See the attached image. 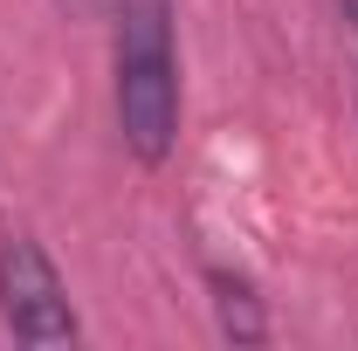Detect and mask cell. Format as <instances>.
Listing matches in <instances>:
<instances>
[{
	"label": "cell",
	"mask_w": 358,
	"mask_h": 351,
	"mask_svg": "<svg viewBox=\"0 0 358 351\" xmlns=\"http://www.w3.org/2000/svg\"><path fill=\"white\" fill-rule=\"evenodd\" d=\"M117 131L145 166L173 159L179 145V48H173V7L131 0L117 28Z\"/></svg>",
	"instance_id": "6da1fadb"
},
{
	"label": "cell",
	"mask_w": 358,
	"mask_h": 351,
	"mask_svg": "<svg viewBox=\"0 0 358 351\" xmlns=\"http://www.w3.org/2000/svg\"><path fill=\"white\" fill-rule=\"evenodd\" d=\"M62 7H76V14H110V7H124V0H62Z\"/></svg>",
	"instance_id": "277c9868"
},
{
	"label": "cell",
	"mask_w": 358,
	"mask_h": 351,
	"mask_svg": "<svg viewBox=\"0 0 358 351\" xmlns=\"http://www.w3.org/2000/svg\"><path fill=\"white\" fill-rule=\"evenodd\" d=\"M345 14H352V21H358V0H345Z\"/></svg>",
	"instance_id": "5b68a950"
},
{
	"label": "cell",
	"mask_w": 358,
	"mask_h": 351,
	"mask_svg": "<svg viewBox=\"0 0 358 351\" xmlns=\"http://www.w3.org/2000/svg\"><path fill=\"white\" fill-rule=\"evenodd\" d=\"M0 324L21 338V345H76V310L69 289L28 234L0 241Z\"/></svg>",
	"instance_id": "7a4b0ae2"
},
{
	"label": "cell",
	"mask_w": 358,
	"mask_h": 351,
	"mask_svg": "<svg viewBox=\"0 0 358 351\" xmlns=\"http://www.w3.org/2000/svg\"><path fill=\"white\" fill-rule=\"evenodd\" d=\"M214 310H221V338H234V345H262V338H268L262 303H255V289H248V282L214 275Z\"/></svg>",
	"instance_id": "3957f363"
}]
</instances>
